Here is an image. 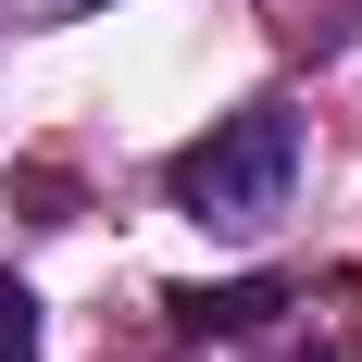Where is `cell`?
I'll use <instances>...</instances> for the list:
<instances>
[{
  "label": "cell",
  "instance_id": "cell-4",
  "mask_svg": "<svg viewBox=\"0 0 362 362\" xmlns=\"http://www.w3.org/2000/svg\"><path fill=\"white\" fill-rule=\"evenodd\" d=\"M37 13H50V25H63V13H100V0H37Z\"/></svg>",
  "mask_w": 362,
  "mask_h": 362
},
{
  "label": "cell",
  "instance_id": "cell-5",
  "mask_svg": "<svg viewBox=\"0 0 362 362\" xmlns=\"http://www.w3.org/2000/svg\"><path fill=\"white\" fill-rule=\"evenodd\" d=\"M313 362H325V350H313Z\"/></svg>",
  "mask_w": 362,
  "mask_h": 362
},
{
  "label": "cell",
  "instance_id": "cell-1",
  "mask_svg": "<svg viewBox=\"0 0 362 362\" xmlns=\"http://www.w3.org/2000/svg\"><path fill=\"white\" fill-rule=\"evenodd\" d=\"M163 187H175V213L200 225V238H262V225L288 213V187H300V112L288 100L225 112L213 138H187L175 163H163Z\"/></svg>",
  "mask_w": 362,
  "mask_h": 362
},
{
  "label": "cell",
  "instance_id": "cell-2",
  "mask_svg": "<svg viewBox=\"0 0 362 362\" xmlns=\"http://www.w3.org/2000/svg\"><path fill=\"white\" fill-rule=\"evenodd\" d=\"M163 313H175V337H250V325H275V313H288V275H225V288H175Z\"/></svg>",
  "mask_w": 362,
  "mask_h": 362
},
{
  "label": "cell",
  "instance_id": "cell-3",
  "mask_svg": "<svg viewBox=\"0 0 362 362\" xmlns=\"http://www.w3.org/2000/svg\"><path fill=\"white\" fill-rule=\"evenodd\" d=\"M0 362H37V288L0 275Z\"/></svg>",
  "mask_w": 362,
  "mask_h": 362
}]
</instances>
